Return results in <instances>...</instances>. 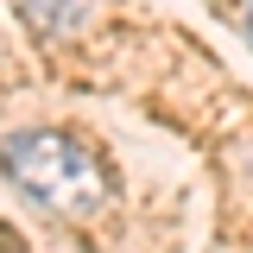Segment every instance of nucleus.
I'll use <instances>...</instances> for the list:
<instances>
[{"mask_svg":"<svg viewBox=\"0 0 253 253\" xmlns=\"http://www.w3.org/2000/svg\"><path fill=\"white\" fill-rule=\"evenodd\" d=\"M247 44H253V0H247Z\"/></svg>","mask_w":253,"mask_h":253,"instance_id":"obj_3","label":"nucleus"},{"mask_svg":"<svg viewBox=\"0 0 253 253\" xmlns=\"http://www.w3.org/2000/svg\"><path fill=\"white\" fill-rule=\"evenodd\" d=\"M13 6H19V19L38 26L44 38H70V32L89 26V13L101 6V0H13Z\"/></svg>","mask_w":253,"mask_h":253,"instance_id":"obj_2","label":"nucleus"},{"mask_svg":"<svg viewBox=\"0 0 253 253\" xmlns=\"http://www.w3.org/2000/svg\"><path fill=\"white\" fill-rule=\"evenodd\" d=\"M0 171L26 190L32 203H44L51 215H95L108 203V165L57 126H26L0 139Z\"/></svg>","mask_w":253,"mask_h":253,"instance_id":"obj_1","label":"nucleus"}]
</instances>
